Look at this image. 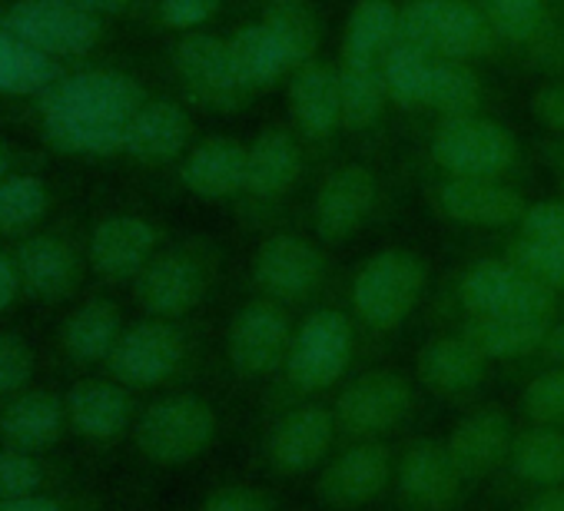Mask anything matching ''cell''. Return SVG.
<instances>
[{"label": "cell", "mask_w": 564, "mask_h": 511, "mask_svg": "<svg viewBox=\"0 0 564 511\" xmlns=\"http://www.w3.org/2000/svg\"><path fill=\"white\" fill-rule=\"evenodd\" d=\"M14 249V263L24 290V303L41 309L70 306L87 276V222L77 209H64L37 232L24 236Z\"/></svg>", "instance_id": "cell-8"}, {"label": "cell", "mask_w": 564, "mask_h": 511, "mask_svg": "<svg viewBox=\"0 0 564 511\" xmlns=\"http://www.w3.org/2000/svg\"><path fill=\"white\" fill-rule=\"evenodd\" d=\"M425 293L429 263L415 249L389 246L372 252L349 283V316L359 329V343L395 336L415 316Z\"/></svg>", "instance_id": "cell-6"}, {"label": "cell", "mask_w": 564, "mask_h": 511, "mask_svg": "<svg viewBox=\"0 0 564 511\" xmlns=\"http://www.w3.org/2000/svg\"><path fill=\"white\" fill-rule=\"evenodd\" d=\"M226 44H229L232 70L249 94L265 90V87L279 84L290 70H296V61L286 51V44H282L262 21L236 28L226 37Z\"/></svg>", "instance_id": "cell-34"}, {"label": "cell", "mask_w": 564, "mask_h": 511, "mask_svg": "<svg viewBox=\"0 0 564 511\" xmlns=\"http://www.w3.org/2000/svg\"><path fill=\"white\" fill-rule=\"evenodd\" d=\"M339 445L349 442H395L399 435H412L425 415L432 412V399L422 392L415 376L372 366L352 372L333 395H329Z\"/></svg>", "instance_id": "cell-4"}, {"label": "cell", "mask_w": 564, "mask_h": 511, "mask_svg": "<svg viewBox=\"0 0 564 511\" xmlns=\"http://www.w3.org/2000/svg\"><path fill=\"white\" fill-rule=\"evenodd\" d=\"M193 146V117L173 97H150L127 123L123 160L143 170L180 163Z\"/></svg>", "instance_id": "cell-27"}, {"label": "cell", "mask_w": 564, "mask_h": 511, "mask_svg": "<svg viewBox=\"0 0 564 511\" xmlns=\"http://www.w3.org/2000/svg\"><path fill=\"white\" fill-rule=\"evenodd\" d=\"M402 34V8L392 0H356L349 11L346 34H343V54L349 61H369L382 64L392 44H399Z\"/></svg>", "instance_id": "cell-36"}, {"label": "cell", "mask_w": 564, "mask_h": 511, "mask_svg": "<svg viewBox=\"0 0 564 511\" xmlns=\"http://www.w3.org/2000/svg\"><path fill=\"white\" fill-rule=\"evenodd\" d=\"M336 67H339V87H343V127L349 130L372 127L389 104L382 67L369 61H349V57H339Z\"/></svg>", "instance_id": "cell-38"}, {"label": "cell", "mask_w": 564, "mask_h": 511, "mask_svg": "<svg viewBox=\"0 0 564 511\" xmlns=\"http://www.w3.org/2000/svg\"><path fill=\"white\" fill-rule=\"evenodd\" d=\"M498 511H564V485L557 488H544V491H534V494H524Z\"/></svg>", "instance_id": "cell-54"}, {"label": "cell", "mask_w": 564, "mask_h": 511, "mask_svg": "<svg viewBox=\"0 0 564 511\" xmlns=\"http://www.w3.org/2000/svg\"><path fill=\"white\" fill-rule=\"evenodd\" d=\"M70 183L51 166L14 173L0 186V242L14 246L67 209Z\"/></svg>", "instance_id": "cell-28"}, {"label": "cell", "mask_w": 564, "mask_h": 511, "mask_svg": "<svg viewBox=\"0 0 564 511\" xmlns=\"http://www.w3.org/2000/svg\"><path fill=\"white\" fill-rule=\"evenodd\" d=\"M67 67L31 51L4 21H0V97H28L54 84Z\"/></svg>", "instance_id": "cell-37"}, {"label": "cell", "mask_w": 564, "mask_h": 511, "mask_svg": "<svg viewBox=\"0 0 564 511\" xmlns=\"http://www.w3.org/2000/svg\"><path fill=\"white\" fill-rule=\"evenodd\" d=\"M223 435L226 412L213 395L199 389H173L140 409L130 445L153 468H183L206 458Z\"/></svg>", "instance_id": "cell-5"}, {"label": "cell", "mask_w": 564, "mask_h": 511, "mask_svg": "<svg viewBox=\"0 0 564 511\" xmlns=\"http://www.w3.org/2000/svg\"><path fill=\"white\" fill-rule=\"evenodd\" d=\"M290 117L310 140H326L343 127V87L336 64L316 57L293 70Z\"/></svg>", "instance_id": "cell-31"}, {"label": "cell", "mask_w": 564, "mask_h": 511, "mask_svg": "<svg viewBox=\"0 0 564 511\" xmlns=\"http://www.w3.org/2000/svg\"><path fill=\"white\" fill-rule=\"evenodd\" d=\"M554 319L544 316H475V319H462L452 329L458 336H465L491 366L501 362H531L541 349V343L547 339Z\"/></svg>", "instance_id": "cell-32"}, {"label": "cell", "mask_w": 564, "mask_h": 511, "mask_svg": "<svg viewBox=\"0 0 564 511\" xmlns=\"http://www.w3.org/2000/svg\"><path fill=\"white\" fill-rule=\"evenodd\" d=\"M491 31L511 44H528L544 28V0H478Z\"/></svg>", "instance_id": "cell-46"}, {"label": "cell", "mask_w": 564, "mask_h": 511, "mask_svg": "<svg viewBox=\"0 0 564 511\" xmlns=\"http://www.w3.org/2000/svg\"><path fill=\"white\" fill-rule=\"evenodd\" d=\"M475 488L458 475L445 435L412 432L399 445L386 511H475Z\"/></svg>", "instance_id": "cell-11"}, {"label": "cell", "mask_w": 564, "mask_h": 511, "mask_svg": "<svg viewBox=\"0 0 564 511\" xmlns=\"http://www.w3.org/2000/svg\"><path fill=\"white\" fill-rule=\"evenodd\" d=\"M399 41L425 51L429 57L471 61L491 54L498 34L481 8L468 0H409L402 8Z\"/></svg>", "instance_id": "cell-16"}, {"label": "cell", "mask_w": 564, "mask_h": 511, "mask_svg": "<svg viewBox=\"0 0 564 511\" xmlns=\"http://www.w3.org/2000/svg\"><path fill=\"white\" fill-rule=\"evenodd\" d=\"M514 415L521 425H551L564 428V366L531 369L518 389Z\"/></svg>", "instance_id": "cell-42"}, {"label": "cell", "mask_w": 564, "mask_h": 511, "mask_svg": "<svg viewBox=\"0 0 564 511\" xmlns=\"http://www.w3.org/2000/svg\"><path fill=\"white\" fill-rule=\"evenodd\" d=\"M0 21L31 51L64 67L104 61L113 44V24L74 0H0Z\"/></svg>", "instance_id": "cell-10"}, {"label": "cell", "mask_w": 564, "mask_h": 511, "mask_svg": "<svg viewBox=\"0 0 564 511\" xmlns=\"http://www.w3.org/2000/svg\"><path fill=\"white\" fill-rule=\"evenodd\" d=\"M163 246L166 229L153 216L133 209H113L87 222L90 276L104 286H133Z\"/></svg>", "instance_id": "cell-17"}, {"label": "cell", "mask_w": 564, "mask_h": 511, "mask_svg": "<svg viewBox=\"0 0 564 511\" xmlns=\"http://www.w3.org/2000/svg\"><path fill=\"white\" fill-rule=\"evenodd\" d=\"M296 323L282 303L265 296L239 306L223 336V359L239 385H269L290 356ZM259 389V392H262Z\"/></svg>", "instance_id": "cell-14"}, {"label": "cell", "mask_w": 564, "mask_h": 511, "mask_svg": "<svg viewBox=\"0 0 564 511\" xmlns=\"http://www.w3.org/2000/svg\"><path fill=\"white\" fill-rule=\"evenodd\" d=\"M54 156L47 150H41L37 143L0 130V186H4L14 173L21 170H34V166H51Z\"/></svg>", "instance_id": "cell-49"}, {"label": "cell", "mask_w": 564, "mask_h": 511, "mask_svg": "<svg viewBox=\"0 0 564 511\" xmlns=\"http://www.w3.org/2000/svg\"><path fill=\"white\" fill-rule=\"evenodd\" d=\"M193 511H313L310 498L300 501L272 481H219L206 488Z\"/></svg>", "instance_id": "cell-40"}, {"label": "cell", "mask_w": 564, "mask_h": 511, "mask_svg": "<svg viewBox=\"0 0 564 511\" xmlns=\"http://www.w3.org/2000/svg\"><path fill=\"white\" fill-rule=\"evenodd\" d=\"M84 11L104 18V21H127V18H137V11L143 8V0H74Z\"/></svg>", "instance_id": "cell-53"}, {"label": "cell", "mask_w": 564, "mask_h": 511, "mask_svg": "<svg viewBox=\"0 0 564 511\" xmlns=\"http://www.w3.org/2000/svg\"><path fill=\"white\" fill-rule=\"evenodd\" d=\"M564 485V428L518 425L498 475L478 491L475 511H498L524 494Z\"/></svg>", "instance_id": "cell-18"}, {"label": "cell", "mask_w": 564, "mask_h": 511, "mask_svg": "<svg viewBox=\"0 0 564 511\" xmlns=\"http://www.w3.org/2000/svg\"><path fill=\"white\" fill-rule=\"evenodd\" d=\"M412 376L435 405L471 409L488 392L491 362L465 336L452 329L419 346Z\"/></svg>", "instance_id": "cell-21"}, {"label": "cell", "mask_w": 564, "mask_h": 511, "mask_svg": "<svg viewBox=\"0 0 564 511\" xmlns=\"http://www.w3.org/2000/svg\"><path fill=\"white\" fill-rule=\"evenodd\" d=\"M432 203L448 222L468 229H518L531 206L518 186L488 176H442Z\"/></svg>", "instance_id": "cell-25"}, {"label": "cell", "mask_w": 564, "mask_h": 511, "mask_svg": "<svg viewBox=\"0 0 564 511\" xmlns=\"http://www.w3.org/2000/svg\"><path fill=\"white\" fill-rule=\"evenodd\" d=\"M518 232L564 246V199H538L528 206L524 219L518 222Z\"/></svg>", "instance_id": "cell-50"}, {"label": "cell", "mask_w": 564, "mask_h": 511, "mask_svg": "<svg viewBox=\"0 0 564 511\" xmlns=\"http://www.w3.org/2000/svg\"><path fill=\"white\" fill-rule=\"evenodd\" d=\"M170 67L176 74L183 100L193 107L213 113H232L249 97V90L239 84L232 70L226 37H216L209 31L176 34L170 47Z\"/></svg>", "instance_id": "cell-20"}, {"label": "cell", "mask_w": 564, "mask_h": 511, "mask_svg": "<svg viewBox=\"0 0 564 511\" xmlns=\"http://www.w3.org/2000/svg\"><path fill=\"white\" fill-rule=\"evenodd\" d=\"M561 199H564V183H561Z\"/></svg>", "instance_id": "cell-56"}, {"label": "cell", "mask_w": 564, "mask_h": 511, "mask_svg": "<svg viewBox=\"0 0 564 511\" xmlns=\"http://www.w3.org/2000/svg\"><path fill=\"white\" fill-rule=\"evenodd\" d=\"M206 366V333L193 319L143 316L127 323L104 372L133 392L189 389Z\"/></svg>", "instance_id": "cell-3"}, {"label": "cell", "mask_w": 564, "mask_h": 511, "mask_svg": "<svg viewBox=\"0 0 564 511\" xmlns=\"http://www.w3.org/2000/svg\"><path fill=\"white\" fill-rule=\"evenodd\" d=\"M223 267V252L206 236L166 242L150 267L133 280L130 293L143 316L189 319L209 300Z\"/></svg>", "instance_id": "cell-9"}, {"label": "cell", "mask_w": 564, "mask_h": 511, "mask_svg": "<svg viewBox=\"0 0 564 511\" xmlns=\"http://www.w3.org/2000/svg\"><path fill=\"white\" fill-rule=\"evenodd\" d=\"M362 343L349 313L323 306L296 323L290 356L279 376L259 392L256 425L306 402L329 399L359 366Z\"/></svg>", "instance_id": "cell-2"}, {"label": "cell", "mask_w": 564, "mask_h": 511, "mask_svg": "<svg viewBox=\"0 0 564 511\" xmlns=\"http://www.w3.org/2000/svg\"><path fill=\"white\" fill-rule=\"evenodd\" d=\"M432 61L425 51L399 41L389 47V54L382 57V80H386V90H389V104H399L405 110H415V107H425V87H429V70H432Z\"/></svg>", "instance_id": "cell-43"}, {"label": "cell", "mask_w": 564, "mask_h": 511, "mask_svg": "<svg viewBox=\"0 0 564 511\" xmlns=\"http://www.w3.org/2000/svg\"><path fill=\"white\" fill-rule=\"evenodd\" d=\"M64 395H67L70 435L90 445H117L120 438H127L143 409L137 402V392L110 376L77 379Z\"/></svg>", "instance_id": "cell-26"}, {"label": "cell", "mask_w": 564, "mask_h": 511, "mask_svg": "<svg viewBox=\"0 0 564 511\" xmlns=\"http://www.w3.org/2000/svg\"><path fill=\"white\" fill-rule=\"evenodd\" d=\"M150 11L163 31L193 34L219 14V0H150Z\"/></svg>", "instance_id": "cell-47"}, {"label": "cell", "mask_w": 564, "mask_h": 511, "mask_svg": "<svg viewBox=\"0 0 564 511\" xmlns=\"http://www.w3.org/2000/svg\"><path fill=\"white\" fill-rule=\"evenodd\" d=\"M518 425L521 422H518L514 409L481 399L471 409H462V415L445 432V448H448L458 475L475 488V494L505 465Z\"/></svg>", "instance_id": "cell-22"}, {"label": "cell", "mask_w": 564, "mask_h": 511, "mask_svg": "<svg viewBox=\"0 0 564 511\" xmlns=\"http://www.w3.org/2000/svg\"><path fill=\"white\" fill-rule=\"evenodd\" d=\"M425 107L448 117H471L481 107V80L468 67V61L435 57L425 87Z\"/></svg>", "instance_id": "cell-41"}, {"label": "cell", "mask_w": 564, "mask_h": 511, "mask_svg": "<svg viewBox=\"0 0 564 511\" xmlns=\"http://www.w3.org/2000/svg\"><path fill=\"white\" fill-rule=\"evenodd\" d=\"M561 300L554 290L528 276L521 267H514L508 256H481V260L468 263L448 293L452 309L458 313L455 323L475 319V316H544L561 319Z\"/></svg>", "instance_id": "cell-12"}, {"label": "cell", "mask_w": 564, "mask_h": 511, "mask_svg": "<svg viewBox=\"0 0 564 511\" xmlns=\"http://www.w3.org/2000/svg\"><path fill=\"white\" fill-rule=\"evenodd\" d=\"M150 100L147 84L107 61L67 67L54 84L28 97H0V130L18 133L54 160H123L130 117Z\"/></svg>", "instance_id": "cell-1"}, {"label": "cell", "mask_w": 564, "mask_h": 511, "mask_svg": "<svg viewBox=\"0 0 564 511\" xmlns=\"http://www.w3.org/2000/svg\"><path fill=\"white\" fill-rule=\"evenodd\" d=\"M70 435L67 395L31 385L14 395H0V445L18 452H54Z\"/></svg>", "instance_id": "cell-29"}, {"label": "cell", "mask_w": 564, "mask_h": 511, "mask_svg": "<svg viewBox=\"0 0 564 511\" xmlns=\"http://www.w3.org/2000/svg\"><path fill=\"white\" fill-rule=\"evenodd\" d=\"M0 511H107V504L90 488H67V491H47V494L0 498Z\"/></svg>", "instance_id": "cell-48"}, {"label": "cell", "mask_w": 564, "mask_h": 511, "mask_svg": "<svg viewBox=\"0 0 564 511\" xmlns=\"http://www.w3.org/2000/svg\"><path fill=\"white\" fill-rule=\"evenodd\" d=\"M336 448L339 432L329 399L306 402L256 425L246 452V471L272 485L313 478Z\"/></svg>", "instance_id": "cell-7"}, {"label": "cell", "mask_w": 564, "mask_h": 511, "mask_svg": "<svg viewBox=\"0 0 564 511\" xmlns=\"http://www.w3.org/2000/svg\"><path fill=\"white\" fill-rule=\"evenodd\" d=\"M80 488V468L54 452H18L0 445V498H24Z\"/></svg>", "instance_id": "cell-35"}, {"label": "cell", "mask_w": 564, "mask_h": 511, "mask_svg": "<svg viewBox=\"0 0 564 511\" xmlns=\"http://www.w3.org/2000/svg\"><path fill=\"white\" fill-rule=\"evenodd\" d=\"M541 366H564V316L554 319L547 339L541 343L538 356L528 362V369H541Z\"/></svg>", "instance_id": "cell-55"}, {"label": "cell", "mask_w": 564, "mask_h": 511, "mask_svg": "<svg viewBox=\"0 0 564 511\" xmlns=\"http://www.w3.org/2000/svg\"><path fill=\"white\" fill-rule=\"evenodd\" d=\"M303 176V150L290 130H262L246 143V193L249 199H282Z\"/></svg>", "instance_id": "cell-33"}, {"label": "cell", "mask_w": 564, "mask_h": 511, "mask_svg": "<svg viewBox=\"0 0 564 511\" xmlns=\"http://www.w3.org/2000/svg\"><path fill=\"white\" fill-rule=\"evenodd\" d=\"M21 303H24V290L14 263V249L0 242V319L11 316Z\"/></svg>", "instance_id": "cell-51"}, {"label": "cell", "mask_w": 564, "mask_h": 511, "mask_svg": "<svg viewBox=\"0 0 564 511\" xmlns=\"http://www.w3.org/2000/svg\"><path fill=\"white\" fill-rule=\"evenodd\" d=\"M127 329L123 306L107 296H87L74 303L54 329V359L64 369H97L107 366L120 336Z\"/></svg>", "instance_id": "cell-24"}, {"label": "cell", "mask_w": 564, "mask_h": 511, "mask_svg": "<svg viewBox=\"0 0 564 511\" xmlns=\"http://www.w3.org/2000/svg\"><path fill=\"white\" fill-rule=\"evenodd\" d=\"M531 113L547 127L564 133V84H547L531 97Z\"/></svg>", "instance_id": "cell-52"}, {"label": "cell", "mask_w": 564, "mask_h": 511, "mask_svg": "<svg viewBox=\"0 0 564 511\" xmlns=\"http://www.w3.org/2000/svg\"><path fill=\"white\" fill-rule=\"evenodd\" d=\"M501 256H508V260L514 267H521L528 276H534L538 283H544L547 290L564 296V246L541 242V239H531V236L514 229L505 239Z\"/></svg>", "instance_id": "cell-44"}, {"label": "cell", "mask_w": 564, "mask_h": 511, "mask_svg": "<svg viewBox=\"0 0 564 511\" xmlns=\"http://www.w3.org/2000/svg\"><path fill=\"white\" fill-rule=\"evenodd\" d=\"M262 24L286 44L296 67L316 61L323 44V24L313 8V0H265Z\"/></svg>", "instance_id": "cell-39"}, {"label": "cell", "mask_w": 564, "mask_h": 511, "mask_svg": "<svg viewBox=\"0 0 564 511\" xmlns=\"http://www.w3.org/2000/svg\"><path fill=\"white\" fill-rule=\"evenodd\" d=\"M249 280L259 296L290 309L323 293L329 283V256L300 232H269L249 260Z\"/></svg>", "instance_id": "cell-15"}, {"label": "cell", "mask_w": 564, "mask_h": 511, "mask_svg": "<svg viewBox=\"0 0 564 511\" xmlns=\"http://www.w3.org/2000/svg\"><path fill=\"white\" fill-rule=\"evenodd\" d=\"M429 153L445 176H488V180H508L521 160L514 133H508L501 123L481 113L448 117L445 123H438Z\"/></svg>", "instance_id": "cell-19"}, {"label": "cell", "mask_w": 564, "mask_h": 511, "mask_svg": "<svg viewBox=\"0 0 564 511\" xmlns=\"http://www.w3.org/2000/svg\"><path fill=\"white\" fill-rule=\"evenodd\" d=\"M395 442H349L313 475V511H372L389 498L395 478Z\"/></svg>", "instance_id": "cell-13"}, {"label": "cell", "mask_w": 564, "mask_h": 511, "mask_svg": "<svg viewBox=\"0 0 564 511\" xmlns=\"http://www.w3.org/2000/svg\"><path fill=\"white\" fill-rule=\"evenodd\" d=\"M176 183L203 199L226 203L246 193V143L236 137H206L176 163Z\"/></svg>", "instance_id": "cell-30"}, {"label": "cell", "mask_w": 564, "mask_h": 511, "mask_svg": "<svg viewBox=\"0 0 564 511\" xmlns=\"http://www.w3.org/2000/svg\"><path fill=\"white\" fill-rule=\"evenodd\" d=\"M379 176L366 163H346L333 170L313 199V229L319 242L339 246L359 236L379 209Z\"/></svg>", "instance_id": "cell-23"}, {"label": "cell", "mask_w": 564, "mask_h": 511, "mask_svg": "<svg viewBox=\"0 0 564 511\" xmlns=\"http://www.w3.org/2000/svg\"><path fill=\"white\" fill-rule=\"evenodd\" d=\"M41 372V352L21 329L0 326V395L31 389Z\"/></svg>", "instance_id": "cell-45"}]
</instances>
